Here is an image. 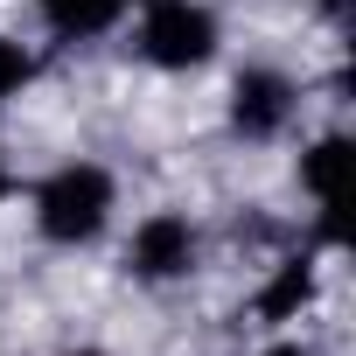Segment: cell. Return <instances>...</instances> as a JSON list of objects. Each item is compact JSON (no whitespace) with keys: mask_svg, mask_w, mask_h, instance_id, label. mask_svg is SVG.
<instances>
[{"mask_svg":"<svg viewBox=\"0 0 356 356\" xmlns=\"http://www.w3.org/2000/svg\"><path fill=\"white\" fill-rule=\"evenodd\" d=\"M105 210H112V175L91 168V161H70L56 168L49 182L35 189V224L49 245H84L105 231Z\"/></svg>","mask_w":356,"mask_h":356,"instance_id":"obj_1","label":"cell"},{"mask_svg":"<svg viewBox=\"0 0 356 356\" xmlns=\"http://www.w3.org/2000/svg\"><path fill=\"white\" fill-rule=\"evenodd\" d=\"M217 49V15L196 8V0H154L140 22V56L161 70H196Z\"/></svg>","mask_w":356,"mask_h":356,"instance_id":"obj_2","label":"cell"},{"mask_svg":"<svg viewBox=\"0 0 356 356\" xmlns=\"http://www.w3.org/2000/svg\"><path fill=\"white\" fill-rule=\"evenodd\" d=\"M133 273L140 280H182L189 266H196V231H189V217H175V210H154L140 231H133Z\"/></svg>","mask_w":356,"mask_h":356,"instance_id":"obj_3","label":"cell"},{"mask_svg":"<svg viewBox=\"0 0 356 356\" xmlns=\"http://www.w3.org/2000/svg\"><path fill=\"white\" fill-rule=\"evenodd\" d=\"M286 119H293V84L280 70H245L238 91H231V126L245 140H273Z\"/></svg>","mask_w":356,"mask_h":356,"instance_id":"obj_4","label":"cell"},{"mask_svg":"<svg viewBox=\"0 0 356 356\" xmlns=\"http://www.w3.org/2000/svg\"><path fill=\"white\" fill-rule=\"evenodd\" d=\"M342 175H349V140H314L307 154H300V182H307V196L321 203V238L335 245L342 238Z\"/></svg>","mask_w":356,"mask_h":356,"instance_id":"obj_5","label":"cell"},{"mask_svg":"<svg viewBox=\"0 0 356 356\" xmlns=\"http://www.w3.org/2000/svg\"><path fill=\"white\" fill-rule=\"evenodd\" d=\"M307 300H314V266H307V259H286V266L266 280V293H259V321H293Z\"/></svg>","mask_w":356,"mask_h":356,"instance_id":"obj_6","label":"cell"},{"mask_svg":"<svg viewBox=\"0 0 356 356\" xmlns=\"http://www.w3.org/2000/svg\"><path fill=\"white\" fill-rule=\"evenodd\" d=\"M126 15V0H42V22L56 29V35H105L112 22Z\"/></svg>","mask_w":356,"mask_h":356,"instance_id":"obj_7","label":"cell"},{"mask_svg":"<svg viewBox=\"0 0 356 356\" xmlns=\"http://www.w3.org/2000/svg\"><path fill=\"white\" fill-rule=\"evenodd\" d=\"M29 77H35V56H29L22 42H8V35H0V105H8Z\"/></svg>","mask_w":356,"mask_h":356,"instance_id":"obj_8","label":"cell"},{"mask_svg":"<svg viewBox=\"0 0 356 356\" xmlns=\"http://www.w3.org/2000/svg\"><path fill=\"white\" fill-rule=\"evenodd\" d=\"M266 356H307V349H293V342H280V349H266Z\"/></svg>","mask_w":356,"mask_h":356,"instance_id":"obj_9","label":"cell"},{"mask_svg":"<svg viewBox=\"0 0 356 356\" xmlns=\"http://www.w3.org/2000/svg\"><path fill=\"white\" fill-rule=\"evenodd\" d=\"M8 189H15V182H8V168H0V203H8Z\"/></svg>","mask_w":356,"mask_h":356,"instance_id":"obj_10","label":"cell"},{"mask_svg":"<svg viewBox=\"0 0 356 356\" xmlns=\"http://www.w3.org/2000/svg\"><path fill=\"white\" fill-rule=\"evenodd\" d=\"M77 356H98V349H77Z\"/></svg>","mask_w":356,"mask_h":356,"instance_id":"obj_11","label":"cell"},{"mask_svg":"<svg viewBox=\"0 0 356 356\" xmlns=\"http://www.w3.org/2000/svg\"><path fill=\"white\" fill-rule=\"evenodd\" d=\"M147 8H154V0H147Z\"/></svg>","mask_w":356,"mask_h":356,"instance_id":"obj_12","label":"cell"}]
</instances>
